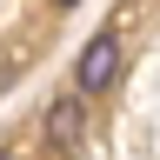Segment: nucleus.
Here are the masks:
<instances>
[{"instance_id": "1", "label": "nucleus", "mask_w": 160, "mask_h": 160, "mask_svg": "<svg viewBox=\"0 0 160 160\" xmlns=\"http://www.w3.org/2000/svg\"><path fill=\"white\" fill-rule=\"evenodd\" d=\"M113 73H120V33H93L87 47H80V67H73V87L80 93H100V87H113Z\"/></svg>"}, {"instance_id": "2", "label": "nucleus", "mask_w": 160, "mask_h": 160, "mask_svg": "<svg viewBox=\"0 0 160 160\" xmlns=\"http://www.w3.org/2000/svg\"><path fill=\"white\" fill-rule=\"evenodd\" d=\"M80 133H87V93L73 87V93H60L53 107H47V147L53 153H73Z\"/></svg>"}, {"instance_id": "3", "label": "nucleus", "mask_w": 160, "mask_h": 160, "mask_svg": "<svg viewBox=\"0 0 160 160\" xmlns=\"http://www.w3.org/2000/svg\"><path fill=\"white\" fill-rule=\"evenodd\" d=\"M0 160H13V153H7V147H0Z\"/></svg>"}, {"instance_id": "4", "label": "nucleus", "mask_w": 160, "mask_h": 160, "mask_svg": "<svg viewBox=\"0 0 160 160\" xmlns=\"http://www.w3.org/2000/svg\"><path fill=\"white\" fill-rule=\"evenodd\" d=\"M60 7H73V0H60Z\"/></svg>"}]
</instances>
